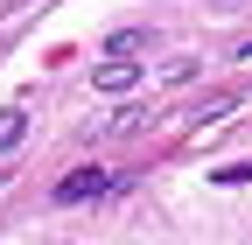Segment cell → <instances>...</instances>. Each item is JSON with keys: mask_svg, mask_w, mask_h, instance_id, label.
I'll return each mask as SVG.
<instances>
[{"mask_svg": "<svg viewBox=\"0 0 252 245\" xmlns=\"http://www.w3.org/2000/svg\"><path fill=\"white\" fill-rule=\"evenodd\" d=\"M105 189H112V175H105V168H70L49 196H56V203H91V196H105Z\"/></svg>", "mask_w": 252, "mask_h": 245, "instance_id": "obj_1", "label": "cell"}, {"mask_svg": "<svg viewBox=\"0 0 252 245\" xmlns=\"http://www.w3.org/2000/svg\"><path fill=\"white\" fill-rule=\"evenodd\" d=\"M133 84H140V70L126 63V56H112V63L98 70V91H133Z\"/></svg>", "mask_w": 252, "mask_h": 245, "instance_id": "obj_2", "label": "cell"}, {"mask_svg": "<svg viewBox=\"0 0 252 245\" xmlns=\"http://www.w3.org/2000/svg\"><path fill=\"white\" fill-rule=\"evenodd\" d=\"M21 133H28V112L7 105V112H0V154H7V147H21Z\"/></svg>", "mask_w": 252, "mask_h": 245, "instance_id": "obj_3", "label": "cell"}, {"mask_svg": "<svg viewBox=\"0 0 252 245\" xmlns=\"http://www.w3.org/2000/svg\"><path fill=\"white\" fill-rule=\"evenodd\" d=\"M105 49H112V56H140V49H147V28H119Z\"/></svg>", "mask_w": 252, "mask_h": 245, "instance_id": "obj_4", "label": "cell"}, {"mask_svg": "<svg viewBox=\"0 0 252 245\" xmlns=\"http://www.w3.org/2000/svg\"><path fill=\"white\" fill-rule=\"evenodd\" d=\"M217 189H231V182H252V161H224V168H210Z\"/></svg>", "mask_w": 252, "mask_h": 245, "instance_id": "obj_5", "label": "cell"}]
</instances>
